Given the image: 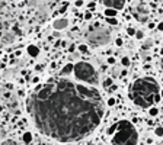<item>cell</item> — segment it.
<instances>
[{"mask_svg": "<svg viewBox=\"0 0 163 145\" xmlns=\"http://www.w3.org/2000/svg\"><path fill=\"white\" fill-rule=\"evenodd\" d=\"M26 109L38 131L60 142L88 136L105 113L99 91L67 78H53L36 86Z\"/></svg>", "mask_w": 163, "mask_h": 145, "instance_id": "1", "label": "cell"}, {"mask_svg": "<svg viewBox=\"0 0 163 145\" xmlns=\"http://www.w3.org/2000/svg\"><path fill=\"white\" fill-rule=\"evenodd\" d=\"M159 84L154 78L144 77L138 78L133 83L130 89V99L134 102L135 106H140L143 109L151 108L153 103L160 102V94H159Z\"/></svg>", "mask_w": 163, "mask_h": 145, "instance_id": "2", "label": "cell"}, {"mask_svg": "<svg viewBox=\"0 0 163 145\" xmlns=\"http://www.w3.org/2000/svg\"><path fill=\"white\" fill-rule=\"evenodd\" d=\"M138 132L128 121H120L112 135V145H137Z\"/></svg>", "mask_w": 163, "mask_h": 145, "instance_id": "3", "label": "cell"}, {"mask_svg": "<svg viewBox=\"0 0 163 145\" xmlns=\"http://www.w3.org/2000/svg\"><path fill=\"white\" fill-rule=\"evenodd\" d=\"M74 75L77 80L80 81H85V83H89V84H98L99 80H98V72L93 68V65L89 62H85V61H80L74 65Z\"/></svg>", "mask_w": 163, "mask_h": 145, "instance_id": "4", "label": "cell"}, {"mask_svg": "<svg viewBox=\"0 0 163 145\" xmlns=\"http://www.w3.org/2000/svg\"><path fill=\"white\" fill-rule=\"evenodd\" d=\"M111 41V34L108 29L101 28L98 25L91 26L89 34H88V42L92 47H101V45H106Z\"/></svg>", "mask_w": 163, "mask_h": 145, "instance_id": "5", "label": "cell"}, {"mask_svg": "<svg viewBox=\"0 0 163 145\" xmlns=\"http://www.w3.org/2000/svg\"><path fill=\"white\" fill-rule=\"evenodd\" d=\"M131 12H133V16L137 19L138 22H146L147 18H149V12H147V9H146L143 4H138V6L134 7Z\"/></svg>", "mask_w": 163, "mask_h": 145, "instance_id": "6", "label": "cell"}, {"mask_svg": "<svg viewBox=\"0 0 163 145\" xmlns=\"http://www.w3.org/2000/svg\"><path fill=\"white\" fill-rule=\"evenodd\" d=\"M102 3L109 7V9H115V10H120L124 7L125 4V0H102Z\"/></svg>", "mask_w": 163, "mask_h": 145, "instance_id": "7", "label": "cell"}, {"mask_svg": "<svg viewBox=\"0 0 163 145\" xmlns=\"http://www.w3.org/2000/svg\"><path fill=\"white\" fill-rule=\"evenodd\" d=\"M53 26H54V29H64V28H67L69 26V20L67 19H57L54 20V23H53Z\"/></svg>", "mask_w": 163, "mask_h": 145, "instance_id": "8", "label": "cell"}, {"mask_svg": "<svg viewBox=\"0 0 163 145\" xmlns=\"http://www.w3.org/2000/svg\"><path fill=\"white\" fill-rule=\"evenodd\" d=\"M28 54L31 55V57H34V58H35V57H38V55H39V48H38V47H35V45H29V47H28Z\"/></svg>", "mask_w": 163, "mask_h": 145, "instance_id": "9", "label": "cell"}, {"mask_svg": "<svg viewBox=\"0 0 163 145\" xmlns=\"http://www.w3.org/2000/svg\"><path fill=\"white\" fill-rule=\"evenodd\" d=\"M73 70H74V65H73V64H66L60 74H61V75H69L70 72H73Z\"/></svg>", "mask_w": 163, "mask_h": 145, "instance_id": "10", "label": "cell"}, {"mask_svg": "<svg viewBox=\"0 0 163 145\" xmlns=\"http://www.w3.org/2000/svg\"><path fill=\"white\" fill-rule=\"evenodd\" d=\"M22 139H23L25 144H29V142L32 141V134H31V132H25L23 136H22Z\"/></svg>", "mask_w": 163, "mask_h": 145, "instance_id": "11", "label": "cell"}, {"mask_svg": "<svg viewBox=\"0 0 163 145\" xmlns=\"http://www.w3.org/2000/svg\"><path fill=\"white\" fill-rule=\"evenodd\" d=\"M105 16L106 18H115L117 16V10L115 9H105Z\"/></svg>", "mask_w": 163, "mask_h": 145, "instance_id": "12", "label": "cell"}, {"mask_svg": "<svg viewBox=\"0 0 163 145\" xmlns=\"http://www.w3.org/2000/svg\"><path fill=\"white\" fill-rule=\"evenodd\" d=\"M102 86H104L105 89H109V87L112 86V78H105V80L102 81Z\"/></svg>", "mask_w": 163, "mask_h": 145, "instance_id": "13", "label": "cell"}, {"mask_svg": "<svg viewBox=\"0 0 163 145\" xmlns=\"http://www.w3.org/2000/svg\"><path fill=\"white\" fill-rule=\"evenodd\" d=\"M121 64H122L124 67H128V65H130V60H128V57H124V58L121 60Z\"/></svg>", "mask_w": 163, "mask_h": 145, "instance_id": "14", "label": "cell"}, {"mask_svg": "<svg viewBox=\"0 0 163 145\" xmlns=\"http://www.w3.org/2000/svg\"><path fill=\"white\" fill-rule=\"evenodd\" d=\"M0 145H18L15 141H12V139H6V141H3Z\"/></svg>", "mask_w": 163, "mask_h": 145, "instance_id": "15", "label": "cell"}, {"mask_svg": "<svg viewBox=\"0 0 163 145\" xmlns=\"http://www.w3.org/2000/svg\"><path fill=\"white\" fill-rule=\"evenodd\" d=\"M154 134H156L157 136H163V128H162V126L156 128V131H154Z\"/></svg>", "mask_w": 163, "mask_h": 145, "instance_id": "16", "label": "cell"}, {"mask_svg": "<svg viewBox=\"0 0 163 145\" xmlns=\"http://www.w3.org/2000/svg\"><path fill=\"white\" fill-rule=\"evenodd\" d=\"M79 51H80V52H83V54H86V52H88V47H86L85 44H82V45L79 47Z\"/></svg>", "mask_w": 163, "mask_h": 145, "instance_id": "17", "label": "cell"}, {"mask_svg": "<svg viewBox=\"0 0 163 145\" xmlns=\"http://www.w3.org/2000/svg\"><path fill=\"white\" fill-rule=\"evenodd\" d=\"M157 113H159V110L156 108H150V116H157Z\"/></svg>", "mask_w": 163, "mask_h": 145, "instance_id": "18", "label": "cell"}, {"mask_svg": "<svg viewBox=\"0 0 163 145\" xmlns=\"http://www.w3.org/2000/svg\"><path fill=\"white\" fill-rule=\"evenodd\" d=\"M106 22L111 23V25H117V22H118V20H117L115 18H108V19H106Z\"/></svg>", "mask_w": 163, "mask_h": 145, "instance_id": "19", "label": "cell"}, {"mask_svg": "<svg viewBox=\"0 0 163 145\" xmlns=\"http://www.w3.org/2000/svg\"><path fill=\"white\" fill-rule=\"evenodd\" d=\"M66 10H67V4H63V6L58 9V12H57V13H64Z\"/></svg>", "mask_w": 163, "mask_h": 145, "instance_id": "20", "label": "cell"}, {"mask_svg": "<svg viewBox=\"0 0 163 145\" xmlns=\"http://www.w3.org/2000/svg\"><path fill=\"white\" fill-rule=\"evenodd\" d=\"M115 129H117V123L115 125H112V126L108 129V134H111V135H114V132H115Z\"/></svg>", "mask_w": 163, "mask_h": 145, "instance_id": "21", "label": "cell"}, {"mask_svg": "<svg viewBox=\"0 0 163 145\" xmlns=\"http://www.w3.org/2000/svg\"><path fill=\"white\" fill-rule=\"evenodd\" d=\"M127 34L128 35H135V31H134V28H127Z\"/></svg>", "mask_w": 163, "mask_h": 145, "instance_id": "22", "label": "cell"}, {"mask_svg": "<svg viewBox=\"0 0 163 145\" xmlns=\"http://www.w3.org/2000/svg\"><path fill=\"white\" fill-rule=\"evenodd\" d=\"M135 38H137V39H143V38H144V34H143V32H135Z\"/></svg>", "mask_w": 163, "mask_h": 145, "instance_id": "23", "label": "cell"}, {"mask_svg": "<svg viewBox=\"0 0 163 145\" xmlns=\"http://www.w3.org/2000/svg\"><path fill=\"white\" fill-rule=\"evenodd\" d=\"M115 102H117V100H115L114 97H111V99L108 100V106H114V105H115Z\"/></svg>", "mask_w": 163, "mask_h": 145, "instance_id": "24", "label": "cell"}, {"mask_svg": "<svg viewBox=\"0 0 163 145\" xmlns=\"http://www.w3.org/2000/svg\"><path fill=\"white\" fill-rule=\"evenodd\" d=\"M150 47H151V42H150V41H147L144 45H143V48H144V50H149Z\"/></svg>", "mask_w": 163, "mask_h": 145, "instance_id": "25", "label": "cell"}, {"mask_svg": "<svg viewBox=\"0 0 163 145\" xmlns=\"http://www.w3.org/2000/svg\"><path fill=\"white\" fill-rule=\"evenodd\" d=\"M115 44H117V47H121V45H122V39H121V38H117Z\"/></svg>", "mask_w": 163, "mask_h": 145, "instance_id": "26", "label": "cell"}, {"mask_svg": "<svg viewBox=\"0 0 163 145\" xmlns=\"http://www.w3.org/2000/svg\"><path fill=\"white\" fill-rule=\"evenodd\" d=\"M108 64H111V65L115 64V58H114V57H109L108 58Z\"/></svg>", "mask_w": 163, "mask_h": 145, "instance_id": "27", "label": "cell"}, {"mask_svg": "<svg viewBox=\"0 0 163 145\" xmlns=\"http://www.w3.org/2000/svg\"><path fill=\"white\" fill-rule=\"evenodd\" d=\"M157 29H159V31H162V32H163V20L160 22V23H159V25H157Z\"/></svg>", "mask_w": 163, "mask_h": 145, "instance_id": "28", "label": "cell"}, {"mask_svg": "<svg viewBox=\"0 0 163 145\" xmlns=\"http://www.w3.org/2000/svg\"><path fill=\"white\" fill-rule=\"evenodd\" d=\"M85 19H92V13H91V12L85 13Z\"/></svg>", "mask_w": 163, "mask_h": 145, "instance_id": "29", "label": "cell"}, {"mask_svg": "<svg viewBox=\"0 0 163 145\" xmlns=\"http://www.w3.org/2000/svg\"><path fill=\"white\" fill-rule=\"evenodd\" d=\"M82 4H83V1H82V0H76V6H77V7H80Z\"/></svg>", "mask_w": 163, "mask_h": 145, "instance_id": "30", "label": "cell"}, {"mask_svg": "<svg viewBox=\"0 0 163 145\" xmlns=\"http://www.w3.org/2000/svg\"><path fill=\"white\" fill-rule=\"evenodd\" d=\"M115 90H117V86H114V84H112V86L109 87V91H115Z\"/></svg>", "mask_w": 163, "mask_h": 145, "instance_id": "31", "label": "cell"}, {"mask_svg": "<svg viewBox=\"0 0 163 145\" xmlns=\"http://www.w3.org/2000/svg\"><path fill=\"white\" fill-rule=\"evenodd\" d=\"M93 7H95V1H91L89 3V9H93Z\"/></svg>", "mask_w": 163, "mask_h": 145, "instance_id": "32", "label": "cell"}, {"mask_svg": "<svg viewBox=\"0 0 163 145\" xmlns=\"http://www.w3.org/2000/svg\"><path fill=\"white\" fill-rule=\"evenodd\" d=\"M112 74H114V75H118V70H117V68H114V70H112Z\"/></svg>", "mask_w": 163, "mask_h": 145, "instance_id": "33", "label": "cell"}, {"mask_svg": "<svg viewBox=\"0 0 163 145\" xmlns=\"http://www.w3.org/2000/svg\"><path fill=\"white\" fill-rule=\"evenodd\" d=\"M154 26H156V25H154V23H149V28H150V29H153V28H154Z\"/></svg>", "mask_w": 163, "mask_h": 145, "instance_id": "34", "label": "cell"}, {"mask_svg": "<svg viewBox=\"0 0 163 145\" xmlns=\"http://www.w3.org/2000/svg\"><path fill=\"white\" fill-rule=\"evenodd\" d=\"M3 67H4V64H3V62L0 61V68H3Z\"/></svg>", "mask_w": 163, "mask_h": 145, "instance_id": "35", "label": "cell"}, {"mask_svg": "<svg viewBox=\"0 0 163 145\" xmlns=\"http://www.w3.org/2000/svg\"><path fill=\"white\" fill-rule=\"evenodd\" d=\"M160 96H163V90H162V93H160Z\"/></svg>", "mask_w": 163, "mask_h": 145, "instance_id": "36", "label": "cell"}, {"mask_svg": "<svg viewBox=\"0 0 163 145\" xmlns=\"http://www.w3.org/2000/svg\"><path fill=\"white\" fill-rule=\"evenodd\" d=\"M162 68H163V60H162Z\"/></svg>", "mask_w": 163, "mask_h": 145, "instance_id": "37", "label": "cell"}, {"mask_svg": "<svg viewBox=\"0 0 163 145\" xmlns=\"http://www.w3.org/2000/svg\"><path fill=\"white\" fill-rule=\"evenodd\" d=\"M0 28H1V25H0Z\"/></svg>", "mask_w": 163, "mask_h": 145, "instance_id": "38", "label": "cell"}, {"mask_svg": "<svg viewBox=\"0 0 163 145\" xmlns=\"http://www.w3.org/2000/svg\"><path fill=\"white\" fill-rule=\"evenodd\" d=\"M162 1H163V0H162Z\"/></svg>", "mask_w": 163, "mask_h": 145, "instance_id": "39", "label": "cell"}]
</instances>
